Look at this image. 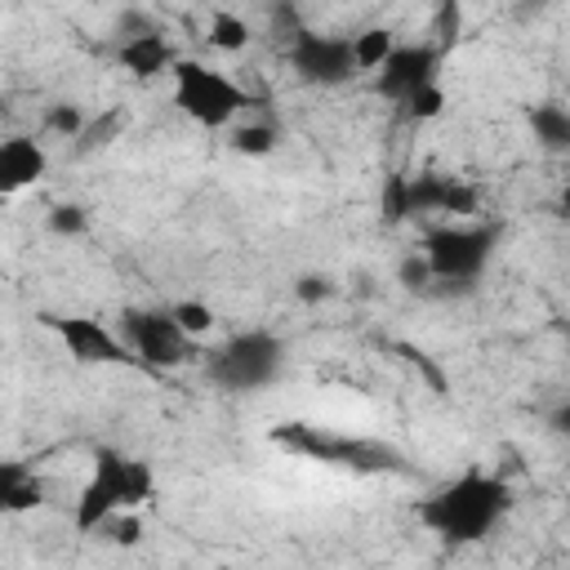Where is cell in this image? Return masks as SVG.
<instances>
[{"label":"cell","mask_w":570,"mask_h":570,"mask_svg":"<svg viewBox=\"0 0 570 570\" xmlns=\"http://www.w3.org/2000/svg\"><path fill=\"white\" fill-rule=\"evenodd\" d=\"M508 512H512V485L485 468L459 472L454 481H445L419 503V521L454 548L490 539L508 521Z\"/></svg>","instance_id":"obj_1"},{"label":"cell","mask_w":570,"mask_h":570,"mask_svg":"<svg viewBox=\"0 0 570 570\" xmlns=\"http://www.w3.org/2000/svg\"><path fill=\"white\" fill-rule=\"evenodd\" d=\"M156 490V476L142 459H129L120 450H98L94 454V472L76 499V530L80 534H98L107 530L120 512H138Z\"/></svg>","instance_id":"obj_2"},{"label":"cell","mask_w":570,"mask_h":570,"mask_svg":"<svg viewBox=\"0 0 570 570\" xmlns=\"http://www.w3.org/2000/svg\"><path fill=\"white\" fill-rule=\"evenodd\" d=\"M272 445L325 463V468H343V472H361V476H379V472H401L405 459L396 445L374 441V436H352V432H330L316 423H276L272 428Z\"/></svg>","instance_id":"obj_3"},{"label":"cell","mask_w":570,"mask_h":570,"mask_svg":"<svg viewBox=\"0 0 570 570\" xmlns=\"http://www.w3.org/2000/svg\"><path fill=\"white\" fill-rule=\"evenodd\" d=\"M499 249V227L481 223V218H463V223H441L423 236V263L432 272V281H450V285H472L481 281V272L490 267Z\"/></svg>","instance_id":"obj_4"},{"label":"cell","mask_w":570,"mask_h":570,"mask_svg":"<svg viewBox=\"0 0 570 570\" xmlns=\"http://www.w3.org/2000/svg\"><path fill=\"white\" fill-rule=\"evenodd\" d=\"M174 102L200 129H227L245 107H254V98L227 71L209 67L205 58H178V67H174Z\"/></svg>","instance_id":"obj_5"},{"label":"cell","mask_w":570,"mask_h":570,"mask_svg":"<svg viewBox=\"0 0 570 570\" xmlns=\"http://www.w3.org/2000/svg\"><path fill=\"white\" fill-rule=\"evenodd\" d=\"M209 379L227 392H258L281 379L285 370V343L272 330H240L227 343H218L205 361Z\"/></svg>","instance_id":"obj_6"},{"label":"cell","mask_w":570,"mask_h":570,"mask_svg":"<svg viewBox=\"0 0 570 570\" xmlns=\"http://www.w3.org/2000/svg\"><path fill=\"white\" fill-rule=\"evenodd\" d=\"M116 330L129 343L134 361L147 365V370H178V365H191L200 356V343L191 334H183V325L174 321V312L125 307Z\"/></svg>","instance_id":"obj_7"},{"label":"cell","mask_w":570,"mask_h":570,"mask_svg":"<svg viewBox=\"0 0 570 570\" xmlns=\"http://www.w3.org/2000/svg\"><path fill=\"white\" fill-rule=\"evenodd\" d=\"M414 214H450L454 223L476 214V191L459 178L441 174H419V178H392L383 187V218L401 223Z\"/></svg>","instance_id":"obj_8"},{"label":"cell","mask_w":570,"mask_h":570,"mask_svg":"<svg viewBox=\"0 0 570 570\" xmlns=\"http://www.w3.org/2000/svg\"><path fill=\"white\" fill-rule=\"evenodd\" d=\"M289 67L298 80L307 85H321V89H334V85H347L361 67H356V49H352V36H330V31H294L289 36Z\"/></svg>","instance_id":"obj_9"},{"label":"cell","mask_w":570,"mask_h":570,"mask_svg":"<svg viewBox=\"0 0 570 570\" xmlns=\"http://www.w3.org/2000/svg\"><path fill=\"white\" fill-rule=\"evenodd\" d=\"M436 71H441V45H436V40H405V45H396L392 58L374 71V89H379V98L405 107V102H410L414 94H423L428 85H441Z\"/></svg>","instance_id":"obj_10"},{"label":"cell","mask_w":570,"mask_h":570,"mask_svg":"<svg viewBox=\"0 0 570 570\" xmlns=\"http://www.w3.org/2000/svg\"><path fill=\"white\" fill-rule=\"evenodd\" d=\"M49 330L62 338L67 356L80 365H138L120 330H107L94 316H49Z\"/></svg>","instance_id":"obj_11"},{"label":"cell","mask_w":570,"mask_h":570,"mask_svg":"<svg viewBox=\"0 0 570 570\" xmlns=\"http://www.w3.org/2000/svg\"><path fill=\"white\" fill-rule=\"evenodd\" d=\"M178 49H174V40L165 36V31H129L120 45H116V62L129 71V76H138V80H151V76H174V67H178Z\"/></svg>","instance_id":"obj_12"},{"label":"cell","mask_w":570,"mask_h":570,"mask_svg":"<svg viewBox=\"0 0 570 570\" xmlns=\"http://www.w3.org/2000/svg\"><path fill=\"white\" fill-rule=\"evenodd\" d=\"M49 169V151L27 138V134H13L0 142V191H22V187H36Z\"/></svg>","instance_id":"obj_13"},{"label":"cell","mask_w":570,"mask_h":570,"mask_svg":"<svg viewBox=\"0 0 570 570\" xmlns=\"http://www.w3.org/2000/svg\"><path fill=\"white\" fill-rule=\"evenodd\" d=\"M40 503H45V481H40L36 472L9 463V468L0 472V508H4L9 517H18V512H31V508H40Z\"/></svg>","instance_id":"obj_14"},{"label":"cell","mask_w":570,"mask_h":570,"mask_svg":"<svg viewBox=\"0 0 570 570\" xmlns=\"http://www.w3.org/2000/svg\"><path fill=\"white\" fill-rule=\"evenodd\" d=\"M530 129L548 151H566L570 156V107H561V102L530 107Z\"/></svg>","instance_id":"obj_15"},{"label":"cell","mask_w":570,"mask_h":570,"mask_svg":"<svg viewBox=\"0 0 570 570\" xmlns=\"http://www.w3.org/2000/svg\"><path fill=\"white\" fill-rule=\"evenodd\" d=\"M396 45H401V40H396L387 27H365V31H356V36H352V49H356V67L374 76V71H379V67L392 58V49H396Z\"/></svg>","instance_id":"obj_16"},{"label":"cell","mask_w":570,"mask_h":570,"mask_svg":"<svg viewBox=\"0 0 570 570\" xmlns=\"http://www.w3.org/2000/svg\"><path fill=\"white\" fill-rule=\"evenodd\" d=\"M209 45H214L218 53H240V49L249 45V22H245L240 13H232V9H218V13L209 18Z\"/></svg>","instance_id":"obj_17"},{"label":"cell","mask_w":570,"mask_h":570,"mask_svg":"<svg viewBox=\"0 0 570 570\" xmlns=\"http://www.w3.org/2000/svg\"><path fill=\"white\" fill-rule=\"evenodd\" d=\"M120 125H125V111H120V107H111V111H102V116H89L85 134L76 138V156H94V151H102V147L120 134Z\"/></svg>","instance_id":"obj_18"},{"label":"cell","mask_w":570,"mask_h":570,"mask_svg":"<svg viewBox=\"0 0 570 570\" xmlns=\"http://www.w3.org/2000/svg\"><path fill=\"white\" fill-rule=\"evenodd\" d=\"M232 147L240 156H267L276 147V125L272 120H245L232 129Z\"/></svg>","instance_id":"obj_19"},{"label":"cell","mask_w":570,"mask_h":570,"mask_svg":"<svg viewBox=\"0 0 570 570\" xmlns=\"http://www.w3.org/2000/svg\"><path fill=\"white\" fill-rule=\"evenodd\" d=\"M169 312H174V321L183 325V334H191L196 343L214 330V312H209V303H200V298H178Z\"/></svg>","instance_id":"obj_20"},{"label":"cell","mask_w":570,"mask_h":570,"mask_svg":"<svg viewBox=\"0 0 570 570\" xmlns=\"http://www.w3.org/2000/svg\"><path fill=\"white\" fill-rule=\"evenodd\" d=\"M85 125H89V116H85L76 102H53L49 116H45V129L58 134V138H67V142H76V138L85 134Z\"/></svg>","instance_id":"obj_21"},{"label":"cell","mask_w":570,"mask_h":570,"mask_svg":"<svg viewBox=\"0 0 570 570\" xmlns=\"http://www.w3.org/2000/svg\"><path fill=\"white\" fill-rule=\"evenodd\" d=\"M405 111H410L414 120H432V116H441V111H445V89H441V85H428L423 94H414V98L405 102Z\"/></svg>","instance_id":"obj_22"},{"label":"cell","mask_w":570,"mask_h":570,"mask_svg":"<svg viewBox=\"0 0 570 570\" xmlns=\"http://www.w3.org/2000/svg\"><path fill=\"white\" fill-rule=\"evenodd\" d=\"M49 227H53L58 236H80V232L89 227V218H85L80 205H53V209H49Z\"/></svg>","instance_id":"obj_23"},{"label":"cell","mask_w":570,"mask_h":570,"mask_svg":"<svg viewBox=\"0 0 570 570\" xmlns=\"http://www.w3.org/2000/svg\"><path fill=\"white\" fill-rule=\"evenodd\" d=\"M107 539L120 543V548L138 543V539H142V517H138V512H120V517L107 525Z\"/></svg>","instance_id":"obj_24"},{"label":"cell","mask_w":570,"mask_h":570,"mask_svg":"<svg viewBox=\"0 0 570 570\" xmlns=\"http://www.w3.org/2000/svg\"><path fill=\"white\" fill-rule=\"evenodd\" d=\"M294 294H298L303 303H321V298H330V294H334V285H330V276H298Z\"/></svg>","instance_id":"obj_25"},{"label":"cell","mask_w":570,"mask_h":570,"mask_svg":"<svg viewBox=\"0 0 570 570\" xmlns=\"http://www.w3.org/2000/svg\"><path fill=\"white\" fill-rule=\"evenodd\" d=\"M401 281H405L410 289H423V285L432 281V272H428L423 254H414V258H405V263H401Z\"/></svg>","instance_id":"obj_26"},{"label":"cell","mask_w":570,"mask_h":570,"mask_svg":"<svg viewBox=\"0 0 570 570\" xmlns=\"http://www.w3.org/2000/svg\"><path fill=\"white\" fill-rule=\"evenodd\" d=\"M552 428H557L561 436H570V401H561V405L552 410Z\"/></svg>","instance_id":"obj_27"},{"label":"cell","mask_w":570,"mask_h":570,"mask_svg":"<svg viewBox=\"0 0 570 570\" xmlns=\"http://www.w3.org/2000/svg\"><path fill=\"white\" fill-rule=\"evenodd\" d=\"M566 169H570V156H566ZM566 205H570V191H566Z\"/></svg>","instance_id":"obj_28"}]
</instances>
